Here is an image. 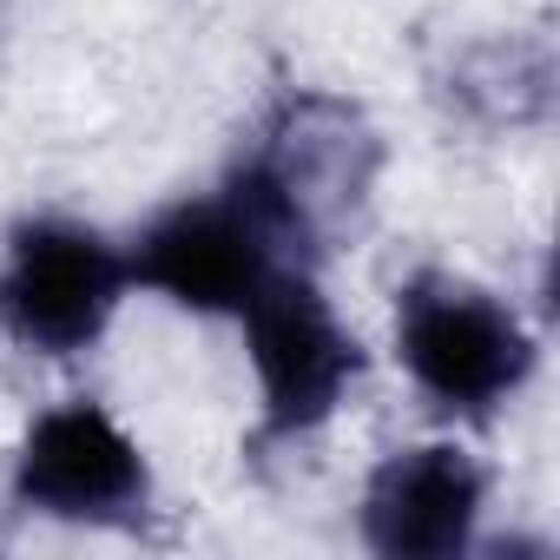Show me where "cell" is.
Returning a JSON list of instances; mask_svg holds the SVG:
<instances>
[{"instance_id":"cell-1","label":"cell","mask_w":560,"mask_h":560,"mask_svg":"<svg viewBox=\"0 0 560 560\" xmlns=\"http://www.w3.org/2000/svg\"><path fill=\"white\" fill-rule=\"evenodd\" d=\"M376 165H383V145L363 126V113L343 100L304 93L277 113V126L264 132L257 159L231 178V191L270 231L284 264H304L357 224V211L370 205Z\"/></svg>"},{"instance_id":"cell-2","label":"cell","mask_w":560,"mask_h":560,"mask_svg":"<svg viewBox=\"0 0 560 560\" xmlns=\"http://www.w3.org/2000/svg\"><path fill=\"white\" fill-rule=\"evenodd\" d=\"M396 350L409 376L442 409H462V416H488L534 370V343L514 324V311H501L475 284H455V277H416L402 291Z\"/></svg>"},{"instance_id":"cell-3","label":"cell","mask_w":560,"mask_h":560,"mask_svg":"<svg viewBox=\"0 0 560 560\" xmlns=\"http://www.w3.org/2000/svg\"><path fill=\"white\" fill-rule=\"evenodd\" d=\"M126 284V257H113L106 237L60 218L21 224L8 244V270H0V330L21 350L73 357L106 330Z\"/></svg>"},{"instance_id":"cell-4","label":"cell","mask_w":560,"mask_h":560,"mask_svg":"<svg viewBox=\"0 0 560 560\" xmlns=\"http://www.w3.org/2000/svg\"><path fill=\"white\" fill-rule=\"evenodd\" d=\"M237 317L250 324V363H257V389H264V422L277 435L317 429L363 370L357 337L330 317V304L317 298V284L304 270L264 277V291Z\"/></svg>"},{"instance_id":"cell-5","label":"cell","mask_w":560,"mask_h":560,"mask_svg":"<svg viewBox=\"0 0 560 560\" xmlns=\"http://www.w3.org/2000/svg\"><path fill=\"white\" fill-rule=\"evenodd\" d=\"M277 270H291V264H284V250L270 244V231L250 218V205L237 191L165 211L139 237V250L126 264L132 284L165 291L172 304L205 311V317L244 311L264 291V277H277Z\"/></svg>"},{"instance_id":"cell-6","label":"cell","mask_w":560,"mask_h":560,"mask_svg":"<svg viewBox=\"0 0 560 560\" xmlns=\"http://www.w3.org/2000/svg\"><path fill=\"white\" fill-rule=\"evenodd\" d=\"M145 488L152 481L139 442L93 402L40 416L14 468V501L54 521H126L139 514Z\"/></svg>"},{"instance_id":"cell-7","label":"cell","mask_w":560,"mask_h":560,"mask_svg":"<svg viewBox=\"0 0 560 560\" xmlns=\"http://www.w3.org/2000/svg\"><path fill=\"white\" fill-rule=\"evenodd\" d=\"M481 514V468L448 448H396L363 494V534L383 560H455Z\"/></svg>"}]
</instances>
